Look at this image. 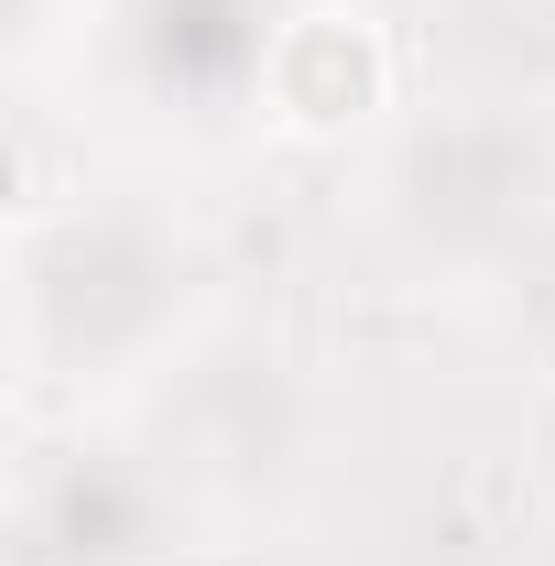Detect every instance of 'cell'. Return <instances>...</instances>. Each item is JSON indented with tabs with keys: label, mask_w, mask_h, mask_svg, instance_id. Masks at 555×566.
Instances as JSON below:
<instances>
[{
	"label": "cell",
	"mask_w": 555,
	"mask_h": 566,
	"mask_svg": "<svg viewBox=\"0 0 555 566\" xmlns=\"http://www.w3.org/2000/svg\"><path fill=\"white\" fill-rule=\"evenodd\" d=\"M370 240L404 262L415 283H490L512 273L555 218V142L523 109H425L392 120L370 153Z\"/></svg>",
	"instance_id": "obj_1"
},
{
	"label": "cell",
	"mask_w": 555,
	"mask_h": 566,
	"mask_svg": "<svg viewBox=\"0 0 555 566\" xmlns=\"http://www.w3.org/2000/svg\"><path fill=\"white\" fill-rule=\"evenodd\" d=\"M186 283L197 251L186 229H164L153 208H76L44 218L22 208V294H11V327H22V381H121L175 338L186 316Z\"/></svg>",
	"instance_id": "obj_2"
},
{
	"label": "cell",
	"mask_w": 555,
	"mask_h": 566,
	"mask_svg": "<svg viewBox=\"0 0 555 566\" xmlns=\"http://www.w3.org/2000/svg\"><path fill=\"white\" fill-rule=\"evenodd\" d=\"M262 109H273L283 132L305 142H348L370 132L381 109H392V44H381V22L359 11V0H305V11H283L273 55H262Z\"/></svg>",
	"instance_id": "obj_3"
},
{
	"label": "cell",
	"mask_w": 555,
	"mask_h": 566,
	"mask_svg": "<svg viewBox=\"0 0 555 566\" xmlns=\"http://www.w3.org/2000/svg\"><path fill=\"white\" fill-rule=\"evenodd\" d=\"M142 534H153V480L121 469L109 447H87V469L33 491V545L66 556V566H132Z\"/></svg>",
	"instance_id": "obj_4"
}]
</instances>
